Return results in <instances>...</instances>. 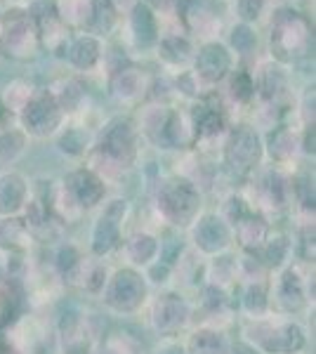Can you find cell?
<instances>
[{
    "label": "cell",
    "mask_w": 316,
    "mask_h": 354,
    "mask_svg": "<svg viewBox=\"0 0 316 354\" xmlns=\"http://www.w3.org/2000/svg\"><path fill=\"white\" fill-rule=\"evenodd\" d=\"M53 97H55L57 104H59L62 111H71V109H76V104L80 102V97H83V90H80L78 83L66 81V83H62L59 93H55Z\"/></svg>",
    "instance_id": "obj_28"
},
{
    "label": "cell",
    "mask_w": 316,
    "mask_h": 354,
    "mask_svg": "<svg viewBox=\"0 0 316 354\" xmlns=\"http://www.w3.org/2000/svg\"><path fill=\"white\" fill-rule=\"evenodd\" d=\"M189 55H192V45L180 36L165 38V41L160 43V57H163L165 62H170V64H182V62L189 59Z\"/></svg>",
    "instance_id": "obj_26"
},
{
    "label": "cell",
    "mask_w": 316,
    "mask_h": 354,
    "mask_svg": "<svg viewBox=\"0 0 316 354\" xmlns=\"http://www.w3.org/2000/svg\"><path fill=\"white\" fill-rule=\"evenodd\" d=\"M55 210H57V213H59L66 222L78 218L80 205L76 203V198L71 196V192H68L66 187H62V189L57 192V196H55Z\"/></svg>",
    "instance_id": "obj_31"
},
{
    "label": "cell",
    "mask_w": 316,
    "mask_h": 354,
    "mask_svg": "<svg viewBox=\"0 0 316 354\" xmlns=\"http://www.w3.org/2000/svg\"><path fill=\"white\" fill-rule=\"evenodd\" d=\"M288 250H290V243H288V239L286 236H274V239H269V243H267V262L272 267H279L281 262L286 260V255H288Z\"/></svg>",
    "instance_id": "obj_36"
},
{
    "label": "cell",
    "mask_w": 316,
    "mask_h": 354,
    "mask_svg": "<svg viewBox=\"0 0 316 354\" xmlns=\"http://www.w3.org/2000/svg\"><path fill=\"white\" fill-rule=\"evenodd\" d=\"M125 250H128V255L135 262H149L154 258V255L158 253V241L151 236V234H135V236L130 239L128 245H125Z\"/></svg>",
    "instance_id": "obj_22"
},
{
    "label": "cell",
    "mask_w": 316,
    "mask_h": 354,
    "mask_svg": "<svg viewBox=\"0 0 316 354\" xmlns=\"http://www.w3.org/2000/svg\"><path fill=\"white\" fill-rule=\"evenodd\" d=\"M64 352L66 354H88V338L80 324H71L64 330Z\"/></svg>",
    "instance_id": "obj_29"
},
{
    "label": "cell",
    "mask_w": 316,
    "mask_h": 354,
    "mask_svg": "<svg viewBox=\"0 0 316 354\" xmlns=\"http://www.w3.org/2000/svg\"><path fill=\"white\" fill-rule=\"evenodd\" d=\"M145 295H147V286L140 274L132 270H120L116 277H113V281L109 283L106 302L113 310L132 312L145 302Z\"/></svg>",
    "instance_id": "obj_4"
},
{
    "label": "cell",
    "mask_w": 316,
    "mask_h": 354,
    "mask_svg": "<svg viewBox=\"0 0 316 354\" xmlns=\"http://www.w3.org/2000/svg\"><path fill=\"white\" fill-rule=\"evenodd\" d=\"M85 145H88V137L80 133V130H68V133L59 140L62 151L71 153V156H78V153H83Z\"/></svg>",
    "instance_id": "obj_38"
},
{
    "label": "cell",
    "mask_w": 316,
    "mask_h": 354,
    "mask_svg": "<svg viewBox=\"0 0 316 354\" xmlns=\"http://www.w3.org/2000/svg\"><path fill=\"white\" fill-rule=\"evenodd\" d=\"M284 73L279 71V68H264V73H262V83H260V88H262V95L267 97V100H272V97H277L281 90H284Z\"/></svg>",
    "instance_id": "obj_35"
},
{
    "label": "cell",
    "mask_w": 316,
    "mask_h": 354,
    "mask_svg": "<svg viewBox=\"0 0 316 354\" xmlns=\"http://www.w3.org/2000/svg\"><path fill=\"white\" fill-rule=\"evenodd\" d=\"M36 19H38V28L43 41L48 43V48H59L64 43V24H62L59 15L53 5H36Z\"/></svg>",
    "instance_id": "obj_14"
},
{
    "label": "cell",
    "mask_w": 316,
    "mask_h": 354,
    "mask_svg": "<svg viewBox=\"0 0 316 354\" xmlns=\"http://www.w3.org/2000/svg\"><path fill=\"white\" fill-rule=\"evenodd\" d=\"M224 350H227V342L217 330H198L192 338L194 354H224Z\"/></svg>",
    "instance_id": "obj_24"
},
{
    "label": "cell",
    "mask_w": 316,
    "mask_h": 354,
    "mask_svg": "<svg viewBox=\"0 0 316 354\" xmlns=\"http://www.w3.org/2000/svg\"><path fill=\"white\" fill-rule=\"evenodd\" d=\"M62 109L53 95H38L24 106V125L33 135H48L59 125Z\"/></svg>",
    "instance_id": "obj_7"
},
{
    "label": "cell",
    "mask_w": 316,
    "mask_h": 354,
    "mask_svg": "<svg viewBox=\"0 0 316 354\" xmlns=\"http://www.w3.org/2000/svg\"><path fill=\"white\" fill-rule=\"evenodd\" d=\"M267 222L255 215H245L236 225V236L245 248H257L262 241H267Z\"/></svg>",
    "instance_id": "obj_17"
},
{
    "label": "cell",
    "mask_w": 316,
    "mask_h": 354,
    "mask_svg": "<svg viewBox=\"0 0 316 354\" xmlns=\"http://www.w3.org/2000/svg\"><path fill=\"white\" fill-rule=\"evenodd\" d=\"M0 41H3L5 53L12 55V57L33 55V53H36V45H38L33 26L28 24L26 17H21L17 12H15V17H10V19H8V26H5L3 38H0Z\"/></svg>",
    "instance_id": "obj_8"
},
{
    "label": "cell",
    "mask_w": 316,
    "mask_h": 354,
    "mask_svg": "<svg viewBox=\"0 0 316 354\" xmlns=\"http://www.w3.org/2000/svg\"><path fill=\"white\" fill-rule=\"evenodd\" d=\"M264 10V0H239V12L243 19H257Z\"/></svg>",
    "instance_id": "obj_43"
},
{
    "label": "cell",
    "mask_w": 316,
    "mask_h": 354,
    "mask_svg": "<svg viewBox=\"0 0 316 354\" xmlns=\"http://www.w3.org/2000/svg\"><path fill=\"white\" fill-rule=\"evenodd\" d=\"M142 85H145V81H142V76H140L137 68H120L111 81V90L116 97L132 100V97H137L142 93Z\"/></svg>",
    "instance_id": "obj_20"
},
{
    "label": "cell",
    "mask_w": 316,
    "mask_h": 354,
    "mask_svg": "<svg viewBox=\"0 0 316 354\" xmlns=\"http://www.w3.org/2000/svg\"><path fill=\"white\" fill-rule=\"evenodd\" d=\"M269 151H272V156L277 161H288L292 153H295V135L286 128L277 130V133L269 137Z\"/></svg>",
    "instance_id": "obj_25"
},
{
    "label": "cell",
    "mask_w": 316,
    "mask_h": 354,
    "mask_svg": "<svg viewBox=\"0 0 316 354\" xmlns=\"http://www.w3.org/2000/svg\"><path fill=\"white\" fill-rule=\"evenodd\" d=\"M132 31L140 45H149L156 41V19L147 5H137L132 10Z\"/></svg>",
    "instance_id": "obj_19"
},
{
    "label": "cell",
    "mask_w": 316,
    "mask_h": 354,
    "mask_svg": "<svg viewBox=\"0 0 316 354\" xmlns=\"http://www.w3.org/2000/svg\"><path fill=\"white\" fill-rule=\"evenodd\" d=\"M85 286H88V290H102L104 288V283H106V270L102 265H90L88 270H85Z\"/></svg>",
    "instance_id": "obj_42"
},
{
    "label": "cell",
    "mask_w": 316,
    "mask_h": 354,
    "mask_svg": "<svg viewBox=\"0 0 316 354\" xmlns=\"http://www.w3.org/2000/svg\"><path fill=\"white\" fill-rule=\"evenodd\" d=\"M168 274H170V267L165 265V262H163V265L158 262V265L151 270V277H156L154 281H165V279H168Z\"/></svg>",
    "instance_id": "obj_44"
},
{
    "label": "cell",
    "mask_w": 316,
    "mask_h": 354,
    "mask_svg": "<svg viewBox=\"0 0 316 354\" xmlns=\"http://www.w3.org/2000/svg\"><path fill=\"white\" fill-rule=\"evenodd\" d=\"M68 57H71V62L78 68H90L100 59V43H97L93 36H80L78 41L71 45Z\"/></svg>",
    "instance_id": "obj_21"
},
{
    "label": "cell",
    "mask_w": 316,
    "mask_h": 354,
    "mask_svg": "<svg viewBox=\"0 0 316 354\" xmlns=\"http://www.w3.org/2000/svg\"><path fill=\"white\" fill-rule=\"evenodd\" d=\"M227 243H229V227L222 218H217V215H205L196 225V245H201L205 253L222 250Z\"/></svg>",
    "instance_id": "obj_13"
},
{
    "label": "cell",
    "mask_w": 316,
    "mask_h": 354,
    "mask_svg": "<svg viewBox=\"0 0 316 354\" xmlns=\"http://www.w3.org/2000/svg\"><path fill=\"white\" fill-rule=\"evenodd\" d=\"M262 156V145L255 130L239 128L227 142V163L239 173H245L252 165H257Z\"/></svg>",
    "instance_id": "obj_5"
},
{
    "label": "cell",
    "mask_w": 316,
    "mask_h": 354,
    "mask_svg": "<svg viewBox=\"0 0 316 354\" xmlns=\"http://www.w3.org/2000/svg\"><path fill=\"white\" fill-rule=\"evenodd\" d=\"M57 15L68 24H85L93 17V3L90 0H62Z\"/></svg>",
    "instance_id": "obj_23"
},
{
    "label": "cell",
    "mask_w": 316,
    "mask_h": 354,
    "mask_svg": "<svg viewBox=\"0 0 316 354\" xmlns=\"http://www.w3.org/2000/svg\"><path fill=\"white\" fill-rule=\"evenodd\" d=\"M26 230L28 227L19 220H3L0 222V245H10L12 248L19 241H24Z\"/></svg>",
    "instance_id": "obj_27"
},
{
    "label": "cell",
    "mask_w": 316,
    "mask_h": 354,
    "mask_svg": "<svg viewBox=\"0 0 316 354\" xmlns=\"http://www.w3.org/2000/svg\"><path fill=\"white\" fill-rule=\"evenodd\" d=\"M182 17L189 26L203 28L208 21H215V5L212 0H182Z\"/></svg>",
    "instance_id": "obj_18"
},
{
    "label": "cell",
    "mask_w": 316,
    "mask_h": 354,
    "mask_svg": "<svg viewBox=\"0 0 316 354\" xmlns=\"http://www.w3.org/2000/svg\"><path fill=\"white\" fill-rule=\"evenodd\" d=\"M272 43L277 45L279 57H292L307 45V24L295 12H281L274 24Z\"/></svg>",
    "instance_id": "obj_6"
},
{
    "label": "cell",
    "mask_w": 316,
    "mask_h": 354,
    "mask_svg": "<svg viewBox=\"0 0 316 354\" xmlns=\"http://www.w3.org/2000/svg\"><path fill=\"white\" fill-rule=\"evenodd\" d=\"M102 354H137V345L128 335H113V338L106 340Z\"/></svg>",
    "instance_id": "obj_40"
},
{
    "label": "cell",
    "mask_w": 316,
    "mask_h": 354,
    "mask_svg": "<svg viewBox=\"0 0 316 354\" xmlns=\"http://www.w3.org/2000/svg\"><path fill=\"white\" fill-rule=\"evenodd\" d=\"M28 100H31V88L24 83H12L5 93V106L10 111H24Z\"/></svg>",
    "instance_id": "obj_30"
},
{
    "label": "cell",
    "mask_w": 316,
    "mask_h": 354,
    "mask_svg": "<svg viewBox=\"0 0 316 354\" xmlns=\"http://www.w3.org/2000/svg\"><path fill=\"white\" fill-rule=\"evenodd\" d=\"M232 354H257V350L252 345H248V342H239Z\"/></svg>",
    "instance_id": "obj_45"
},
{
    "label": "cell",
    "mask_w": 316,
    "mask_h": 354,
    "mask_svg": "<svg viewBox=\"0 0 316 354\" xmlns=\"http://www.w3.org/2000/svg\"><path fill=\"white\" fill-rule=\"evenodd\" d=\"M149 5H154V8H165V5L170 3V0H147Z\"/></svg>",
    "instance_id": "obj_48"
},
{
    "label": "cell",
    "mask_w": 316,
    "mask_h": 354,
    "mask_svg": "<svg viewBox=\"0 0 316 354\" xmlns=\"http://www.w3.org/2000/svg\"><path fill=\"white\" fill-rule=\"evenodd\" d=\"M26 203V185L19 175L0 177V213H17Z\"/></svg>",
    "instance_id": "obj_15"
},
{
    "label": "cell",
    "mask_w": 316,
    "mask_h": 354,
    "mask_svg": "<svg viewBox=\"0 0 316 354\" xmlns=\"http://www.w3.org/2000/svg\"><path fill=\"white\" fill-rule=\"evenodd\" d=\"M24 149V137L19 133L0 135V161H15Z\"/></svg>",
    "instance_id": "obj_32"
},
{
    "label": "cell",
    "mask_w": 316,
    "mask_h": 354,
    "mask_svg": "<svg viewBox=\"0 0 316 354\" xmlns=\"http://www.w3.org/2000/svg\"><path fill=\"white\" fill-rule=\"evenodd\" d=\"M113 19H116L113 5L109 3V0H97L93 5V17H90V21H93L100 31H109V28L113 26Z\"/></svg>",
    "instance_id": "obj_34"
},
{
    "label": "cell",
    "mask_w": 316,
    "mask_h": 354,
    "mask_svg": "<svg viewBox=\"0 0 316 354\" xmlns=\"http://www.w3.org/2000/svg\"><path fill=\"white\" fill-rule=\"evenodd\" d=\"M232 95L236 97L239 102H248L252 95H255V83H252V78H250V73H245V71H241L234 76V81H232Z\"/></svg>",
    "instance_id": "obj_37"
},
{
    "label": "cell",
    "mask_w": 316,
    "mask_h": 354,
    "mask_svg": "<svg viewBox=\"0 0 316 354\" xmlns=\"http://www.w3.org/2000/svg\"><path fill=\"white\" fill-rule=\"evenodd\" d=\"M125 210H128V205H125V201H120V198H116V201H111L106 205L104 215H102L100 222H97L95 234H93V241H95L93 248L97 255L106 253V250H111L113 245H116L118 234H120V222L125 218Z\"/></svg>",
    "instance_id": "obj_9"
},
{
    "label": "cell",
    "mask_w": 316,
    "mask_h": 354,
    "mask_svg": "<svg viewBox=\"0 0 316 354\" xmlns=\"http://www.w3.org/2000/svg\"><path fill=\"white\" fill-rule=\"evenodd\" d=\"M80 265V255L73 245H62L59 253H57V267L62 272H71Z\"/></svg>",
    "instance_id": "obj_41"
},
{
    "label": "cell",
    "mask_w": 316,
    "mask_h": 354,
    "mask_svg": "<svg viewBox=\"0 0 316 354\" xmlns=\"http://www.w3.org/2000/svg\"><path fill=\"white\" fill-rule=\"evenodd\" d=\"M245 310L250 314H264L269 307V298H267V288L262 286V283H252L248 288V293H245Z\"/></svg>",
    "instance_id": "obj_33"
},
{
    "label": "cell",
    "mask_w": 316,
    "mask_h": 354,
    "mask_svg": "<svg viewBox=\"0 0 316 354\" xmlns=\"http://www.w3.org/2000/svg\"><path fill=\"white\" fill-rule=\"evenodd\" d=\"M158 354H187V352L182 350L180 345H165V347H160Z\"/></svg>",
    "instance_id": "obj_47"
},
{
    "label": "cell",
    "mask_w": 316,
    "mask_h": 354,
    "mask_svg": "<svg viewBox=\"0 0 316 354\" xmlns=\"http://www.w3.org/2000/svg\"><path fill=\"white\" fill-rule=\"evenodd\" d=\"M252 340H257L267 352H297L304 345V333L297 324L292 322H274V324H260L252 328Z\"/></svg>",
    "instance_id": "obj_3"
},
{
    "label": "cell",
    "mask_w": 316,
    "mask_h": 354,
    "mask_svg": "<svg viewBox=\"0 0 316 354\" xmlns=\"http://www.w3.org/2000/svg\"><path fill=\"white\" fill-rule=\"evenodd\" d=\"M232 45L239 53H250V50L255 48V33L245 24H241L232 31Z\"/></svg>",
    "instance_id": "obj_39"
},
{
    "label": "cell",
    "mask_w": 316,
    "mask_h": 354,
    "mask_svg": "<svg viewBox=\"0 0 316 354\" xmlns=\"http://www.w3.org/2000/svg\"><path fill=\"white\" fill-rule=\"evenodd\" d=\"M100 153L106 158L109 170H123L135 158V130L128 121H113L102 137Z\"/></svg>",
    "instance_id": "obj_2"
},
{
    "label": "cell",
    "mask_w": 316,
    "mask_h": 354,
    "mask_svg": "<svg viewBox=\"0 0 316 354\" xmlns=\"http://www.w3.org/2000/svg\"><path fill=\"white\" fill-rule=\"evenodd\" d=\"M189 317L187 302L180 298V295H163L156 302V312H154V324H156L158 330H165V333H172V330L185 326Z\"/></svg>",
    "instance_id": "obj_11"
},
{
    "label": "cell",
    "mask_w": 316,
    "mask_h": 354,
    "mask_svg": "<svg viewBox=\"0 0 316 354\" xmlns=\"http://www.w3.org/2000/svg\"><path fill=\"white\" fill-rule=\"evenodd\" d=\"M158 208L170 222L187 225L198 210V192L194 189L192 182L172 180L158 194Z\"/></svg>",
    "instance_id": "obj_1"
},
{
    "label": "cell",
    "mask_w": 316,
    "mask_h": 354,
    "mask_svg": "<svg viewBox=\"0 0 316 354\" xmlns=\"http://www.w3.org/2000/svg\"><path fill=\"white\" fill-rule=\"evenodd\" d=\"M279 302L284 310H300L304 305V288H302V279L297 277L295 270H288L281 277L279 281Z\"/></svg>",
    "instance_id": "obj_16"
},
{
    "label": "cell",
    "mask_w": 316,
    "mask_h": 354,
    "mask_svg": "<svg viewBox=\"0 0 316 354\" xmlns=\"http://www.w3.org/2000/svg\"><path fill=\"white\" fill-rule=\"evenodd\" d=\"M66 189L71 192V196L76 198L80 208H90V205L100 203L102 196H104V185L93 170H76L68 180Z\"/></svg>",
    "instance_id": "obj_10"
},
{
    "label": "cell",
    "mask_w": 316,
    "mask_h": 354,
    "mask_svg": "<svg viewBox=\"0 0 316 354\" xmlns=\"http://www.w3.org/2000/svg\"><path fill=\"white\" fill-rule=\"evenodd\" d=\"M227 71H229V53L222 45H217V43L205 45L198 53L196 73L205 83H217L220 78H224Z\"/></svg>",
    "instance_id": "obj_12"
},
{
    "label": "cell",
    "mask_w": 316,
    "mask_h": 354,
    "mask_svg": "<svg viewBox=\"0 0 316 354\" xmlns=\"http://www.w3.org/2000/svg\"><path fill=\"white\" fill-rule=\"evenodd\" d=\"M304 151L314 153V128L307 130V137H304Z\"/></svg>",
    "instance_id": "obj_46"
}]
</instances>
